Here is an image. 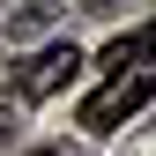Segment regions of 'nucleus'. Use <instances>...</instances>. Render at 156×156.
Masks as SVG:
<instances>
[{"label": "nucleus", "instance_id": "obj_1", "mask_svg": "<svg viewBox=\"0 0 156 156\" xmlns=\"http://www.w3.org/2000/svg\"><path fill=\"white\" fill-rule=\"evenodd\" d=\"M149 97H156V60H141V67H112L104 82L82 97V126H89V134H112L119 119H134Z\"/></svg>", "mask_w": 156, "mask_h": 156}, {"label": "nucleus", "instance_id": "obj_2", "mask_svg": "<svg viewBox=\"0 0 156 156\" xmlns=\"http://www.w3.org/2000/svg\"><path fill=\"white\" fill-rule=\"evenodd\" d=\"M74 74H82V45H45V52H30V60L15 67V97H23V104H45Z\"/></svg>", "mask_w": 156, "mask_h": 156}, {"label": "nucleus", "instance_id": "obj_3", "mask_svg": "<svg viewBox=\"0 0 156 156\" xmlns=\"http://www.w3.org/2000/svg\"><path fill=\"white\" fill-rule=\"evenodd\" d=\"M30 156H74V149H60V141H45V149H30Z\"/></svg>", "mask_w": 156, "mask_h": 156}, {"label": "nucleus", "instance_id": "obj_4", "mask_svg": "<svg viewBox=\"0 0 156 156\" xmlns=\"http://www.w3.org/2000/svg\"><path fill=\"white\" fill-rule=\"evenodd\" d=\"M0 134H8V119H0Z\"/></svg>", "mask_w": 156, "mask_h": 156}]
</instances>
